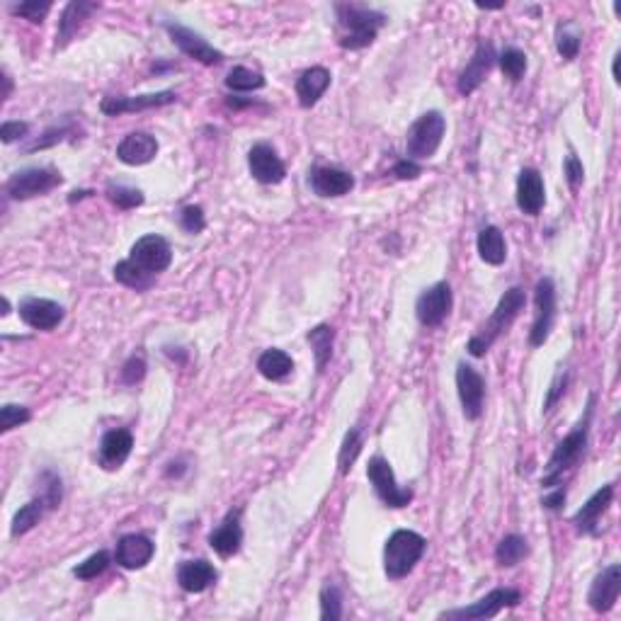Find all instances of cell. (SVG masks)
<instances>
[{
  "label": "cell",
  "mask_w": 621,
  "mask_h": 621,
  "mask_svg": "<svg viewBox=\"0 0 621 621\" xmlns=\"http://www.w3.org/2000/svg\"><path fill=\"white\" fill-rule=\"evenodd\" d=\"M496 49H493V44L490 42H480L479 47H476L471 61L466 64V68L461 71V75H459V83H456V88H459V92H461L464 98L473 95V92L483 85L486 75L490 73V68L496 64Z\"/></svg>",
  "instance_id": "cell-19"
},
{
  "label": "cell",
  "mask_w": 621,
  "mask_h": 621,
  "mask_svg": "<svg viewBox=\"0 0 621 621\" xmlns=\"http://www.w3.org/2000/svg\"><path fill=\"white\" fill-rule=\"evenodd\" d=\"M17 314H20V318H22V321H25L30 328H34V331L49 332V331H54V328H58V325H61V321H64L66 311H64V306H61V304L51 301V298L27 297V298H22V301H20Z\"/></svg>",
  "instance_id": "cell-14"
},
{
  "label": "cell",
  "mask_w": 621,
  "mask_h": 621,
  "mask_svg": "<svg viewBox=\"0 0 621 621\" xmlns=\"http://www.w3.org/2000/svg\"><path fill=\"white\" fill-rule=\"evenodd\" d=\"M129 260L134 265L143 270L151 277L166 272L170 263H173V248L163 236H156V233H149V236H142L132 246V253H129Z\"/></svg>",
  "instance_id": "cell-9"
},
{
  "label": "cell",
  "mask_w": 621,
  "mask_h": 621,
  "mask_svg": "<svg viewBox=\"0 0 621 621\" xmlns=\"http://www.w3.org/2000/svg\"><path fill=\"white\" fill-rule=\"evenodd\" d=\"M311 190L314 194L323 199H332V197H345L352 192L355 187V177L342 170V168H332V166H315L311 170Z\"/></svg>",
  "instance_id": "cell-20"
},
{
  "label": "cell",
  "mask_w": 621,
  "mask_h": 621,
  "mask_svg": "<svg viewBox=\"0 0 621 621\" xmlns=\"http://www.w3.org/2000/svg\"><path fill=\"white\" fill-rule=\"evenodd\" d=\"M524 304H527V297H524V291L520 289V287L507 289L505 294L500 297V301H497L496 311H493L488 321L483 323V328H480L471 340H469V348H466L469 349V355L471 357L486 355V352L496 345L497 338H500V335H503V332L514 323V318L520 315Z\"/></svg>",
  "instance_id": "cell-3"
},
{
  "label": "cell",
  "mask_w": 621,
  "mask_h": 621,
  "mask_svg": "<svg viewBox=\"0 0 621 621\" xmlns=\"http://www.w3.org/2000/svg\"><path fill=\"white\" fill-rule=\"evenodd\" d=\"M547 204L544 177L537 168H524L517 177V207L527 216H537Z\"/></svg>",
  "instance_id": "cell-22"
},
{
  "label": "cell",
  "mask_w": 621,
  "mask_h": 621,
  "mask_svg": "<svg viewBox=\"0 0 621 621\" xmlns=\"http://www.w3.org/2000/svg\"><path fill=\"white\" fill-rule=\"evenodd\" d=\"M427 541L423 534L413 530H398L386 539L384 547V571L391 580H401L413 573V568L420 564Z\"/></svg>",
  "instance_id": "cell-4"
},
{
  "label": "cell",
  "mask_w": 621,
  "mask_h": 621,
  "mask_svg": "<svg viewBox=\"0 0 621 621\" xmlns=\"http://www.w3.org/2000/svg\"><path fill=\"white\" fill-rule=\"evenodd\" d=\"M564 175L565 180H568V185H571V190H578L580 185L585 183V168H582V160H580L575 153H568V156H565Z\"/></svg>",
  "instance_id": "cell-47"
},
{
  "label": "cell",
  "mask_w": 621,
  "mask_h": 621,
  "mask_svg": "<svg viewBox=\"0 0 621 621\" xmlns=\"http://www.w3.org/2000/svg\"><path fill=\"white\" fill-rule=\"evenodd\" d=\"M108 197L119 209H136L143 204V192L126 185H108Z\"/></svg>",
  "instance_id": "cell-39"
},
{
  "label": "cell",
  "mask_w": 621,
  "mask_h": 621,
  "mask_svg": "<svg viewBox=\"0 0 621 621\" xmlns=\"http://www.w3.org/2000/svg\"><path fill=\"white\" fill-rule=\"evenodd\" d=\"M177 95L173 91H160V92H149V95H134V98H105L99 102V109L102 115L108 116H119L126 115V112H146V109L166 108V105H173Z\"/></svg>",
  "instance_id": "cell-16"
},
{
  "label": "cell",
  "mask_w": 621,
  "mask_h": 621,
  "mask_svg": "<svg viewBox=\"0 0 621 621\" xmlns=\"http://www.w3.org/2000/svg\"><path fill=\"white\" fill-rule=\"evenodd\" d=\"M134 449V435L125 427L119 430H109L102 442H99V466L108 469V471H115L119 466L125 464L129 454Z\"/></svg>",
  "instance_id": "cell-24"
},
{
  "label": "cell",
  "mask_w": 621,
  "mask_h": 621,
  "mask_svg": "<svg viewBox=\"0 0 621 621\" xmlns=\"http://www.w3.org/2000/svg\"><path fill=\"white\" fill-rule=\"evenodd\" d=\"M306 340H308V345H311V349H314L315 369H318V374H321L325 369V365L331 362L335 331H332L331 325L321 323V325H315L314 331L306 332Z\"/></svg>",
  "instance_id": "cell-32"
},
{
  "label": "cell",
  "mask_w": 621,
  "mask_h": 621,
  "mask_svg": "<svg viewBox=\"0 0 621 621\" xmlns=\"http://www.w3.org/2000/svg\"><path fill=\"white\" fill-rule=\"evenodd\" d=\"M476 248H479V255L483 263L488 265H503L507 257V243L503 231L497 226H486L480 229L479 240H476Z\"/></svg>",
  "instance_id": "cell-29"
},
{
  "label": "cell",
  "mask_w": 621,
  "mask_h": 621,
  "mask_svg": "<svg viewBox=\"0 0 621 621\" xmlns=\"http://www.w3.org/2000/svg\"><path fill=\"white\" fill-rule=\"evenodd\" d=\"M331 71L323 66H311L298 75L297 81V98L301 108H314L318 99L323 98L325 91L331 88Z\"/></svg>",
  "instance_id": "cell-26"
},
{
  "label": "cell",
  "mask_w": 621,
  "mask_h": 621,
  "mask_svg": "<svg viewBox=\"0 0 621 621\" xmlns=\"http://www.w3.org/2000/svg\"><path fill=\"white\" fill-rule=\"evenodd\" d=\"M614 500V483H607L599 490H595L585 505L580 507L578 513L573 514V524L580 534H588V537H599V520L602 514L609 510Z\"/></svg>",
  "instance_id": "cell-17"
},
{
  "label": "cell",
  "mask_w": 621,
  "mask_h": 621,
  "mask_svg": "<svg viewBox=\"0 0 621 621\" xmlns=\"http://www.w3.org/2000/svg\"><path fill=\"white\" fill-rule=\"evenodd\" d=\"M454 306V294L447 282L432 284L430 289H425L418 301H415V315L425 328H437L444 323V318L449 315Z\"/></svg>",
  "instance_id": "cell-12"
},
{
  "label": "cell",
  "mask_w": 621,
  "mask_h": 621,
  "mask_svg": "<svg viewBox=\"0 0 621 621\" xmlns=\"http://www.w3.org/2000/svg\"><path fill=\"white\" fill-rule=\"evenodd\" d=\"M393 175H396L398 180H415V177H420L423 175V168L418 166L415 160H398L396 166H393Z\"/></svg>",
  "instance_id": "cell-51"
},
{
  "label": "cell",
  "mask_w": 621,
  "mask_h": 621,
  "mask_svg": "<svg viewBox=\"0 0 621 621\" xmlns=\"http://www.w3.org/2000/svg\"><path fill=\"white\" fill-rule=\"evenodd\" d=\"M456 391L461 401L466 420H479L483 415V403H486V379L480 376L471 365L459 362L456 367Z\"/></svg>",
  "instance_id": "cell-13"
},
{
  "label": "cell",
  "mask_w": 621,
  "mask_h": 621,
  "mask_svg": "<svg viewBox=\"0 0 621 621\" xmlns=\"http://www.w3.org/2000/svg\"><path fill=\"white\" fill-rule=\"evenodd\" d=\"M153 554H156V544L149 537H143V534H126V537L116 541L115 561L125 571H139V568L151 564Z\"/></svg>",
  "instance_id": "cell-21"
},
{
  "label": "cell",
  "mask_w": 621,
  "mask_h": 621,
  "mask_svg": "<svg viewBox=\"0 0 621 621\" xmlns=\"http://www.w3.org/2000/svg\"><path fill=\"white\" fill-rule=\"evenodd\" d=\"M619 54L614 56V61H612V78H614V83H619L621 78H619Z\"/></svg>",
  "instance_id": "cell-53"
},
{
  "label": "cell",
  "mask_w": 621,
  "mask_h": 621,
  "mask_svg": "<svg viewBox=\"0 0 621 621\" xmlns=\"http://www.w3.org/2000/svg\"><path fill=\"white\" fill-rule=\"evenodd\" d=\"M30 418H32L30 408L15 406V403H5V406L0 408V430L3 432L15 430V427H20V425L30 423Z\"/></svg>",
  "instance_id": "cell-42"
},
{
  "label": "cell",
  "mask_w": 621,
  "mask_h": 621,
  "mask_svg": "<svg viewBox=\"0 0 621 621\" xmlns=\"http://www.w3.org/2000/svg\"><path fill=\"white\" fill-rule=\"evenodd\" d=\"M180 226H183V231L192 233V236H197V233L204 231V229H207V216H204V209L199 207V204L185 207L183 211H180Z\"/></svg>",
  "instance_id": "cell-44"
},
{
  "label": "cell",
  "mask_w": 621,
  "mask_h": 621,
  "mask_svg": "<svg viewBox=\"0 0 621 621\" xmlns=\"http://www.w3.org/2000/svg\"><path fill=\"white\" fill-rule=\"evenodd\" d=\"M595 401V393H590L588 406H585V413H582V418L578 420V425L556 444L554 454L548 459L547 471H544V479H541V486H544V488L561 486L565 473L571 471V469H575V466L580 464V459L585 456V449H588L590 442V430H592Z\"/></svg>",
  "instance_id": "cell-1"
},
{
  "label": "cell",
  "mask_w": 621,
  "mask_h": 621,
  "mask_svg": "<svg viewBox=\"0 0 621 621\" xmlns=\"http://www.w3.org/2000/svg\"><path fill=\"white\" fill-rule=\"evenodd\" d=\"M177 582L185 592H192V595H199L204 592L216 582V568L204 558H197V561H183L180 568H177Z\"/></svg>",
  "instance_id": "cell-27"
},
{
  "label": "cell",
  "mask_w": 621,
  "mask_h": 621,
  "mask_svg": "<svg viewBox=\"0 0 621 621\" xmlns=\"http://www.w3.org/2000/svg\"><path fill=\"white\" fill-rule=\"evenodd\" d=\"M556 49H558V54L565 58V61H573V58H578L580 54V32H575L571 25L565 27H558V32H556Z\"/></svg>",
  "instance_id": "cell-41"
},
{
  "label": "cell",
  "mask_w": 621,
  "mask_h": 621,
  "mask_svg": "<svg viewBox=\"0 0 621 621\" xmlns=\"http://www.w3.org/2000/svg\"><path fill=\"white\" fill-rule=\"evenodd\" d=\"M61 479H58L56 473L51 471H44L42 473V497L47 500V505H49V510H54V507L61 505Z\"/></svg>",
  "instance_id": "cell-45"
},
{
  "label": "cell",
  "mask_w": 621,
  "mask_h": 621,
  "mask_svg": "<svg viewBox=\"0 0 621 621\" xmlns=\"http://www.w3.org/2000/svg\"><path fill=\"white\" fill-rule=\"evenodd\" d=\"M497 64H500V71H503L513 83L522 81L524 73H527V54L520 49H514V47L503 51V54L497 56Z\"/></svg>",
  "instance_id": "cell-36"
},
{
  "label": "cell",
  "mask_w": 621,
  "mask_h": 621,
  "mask_svg": "<svg viewBox=\"0 0 621 621\" xmlns=\"http://www.w3.org/2000/svg\"><path fill=\"white\" fill-rule=\"evenodd\" d=\"M226 88L238 92L260 91V88H265V78H263V73H257V71H250L246 66H236L226 75Z\"/></svg>",
  "instance_id": "cell-35"
},
{
  "label": "cell",
  "mask_w": 621,
  "mask_h": 621,
  "mask_svg": "<svg viewBox=\"0 0 621 621\" xmlns=\"http://www.w3.org/2000/svg\"><path fill=\"white\" fill-rule=\"evenodd\" d=\"M10 314V304H8V298H3V315H8Z\"/></svg>",
  "instance_id": "cell-56"
},
{
  "label": "cell",
  "mask_w": 621,
  "mask_h": 621,
  "mask_svg": "<svg viewBox=\"0 0 621 621\" xmlns=\"http://www.w3.org/2000/svg\"><path fill=\"white\" fill-rule=\"evenodd\" d=\"M367 479L372 483L374 493L382 500L384 505L391 507V510H401L413 503V490L398 486L396 476H393V469L384 459V456H372L369 459V466H367Z\"/></svg>",
  "instance_id": "cell-6"
},
{
  "label": "cell",
  "mask_w": 621,
  "mask_h": 621,
  "mask_svg": "<svg viewBox=\"0 0 621 621\" xmlns=\"http://www.w3.org/2000/svg\"><path fill=\"white\" fill-rule=\"evenodd\" d=\"M527 556H530V544L520 534H507V537L500 539V544L496 548V561L503 568H513V565L522 564Z\"/></svg>",
  "instance_id": "cell-33"
},
{
  "label": "cell",
  "mask_w": 621,
  "mask_h": 621,
  "mask_svg": "<svg viewBox=\"0 0 621 621\" xmlns=\"http://www.w3.org/2000/svg\"><path fill=\"white\" fill-rule=\"evenodd\" d=\"M338 15V44L342 49L357 51L365 49L376 39V34L386 25V15L379 10L357 5V3H338L335 5Z\"/></svg>",
  "instance_id": "cell-2"
},
{
  "label": "cell",
  "mask_w": 621,
  "mask_h": 621,
  "mask_svg": "<svg viewBox=\"0 0 621 621\" xmlns=\"http://www.w3.org/2000/svg\"><path fill=\"white\" fill-rule=\"evenodd\" d=\"M248 170L263 185H280L287 177V166L270 143H255L248 151Z\"/></svg>",
  "instance_id": "cell-15"
},
{
  "label": "cell",
  "mask_w": 621,
  "mask_h": 621,
  "mask_svg": "<svg viewBox=\"0 0 621 621\" xmlns=\"http://www.w3.org/2000/svg\"><path fill=\"white\" fill-rule=\"evenodd\" d=\"M71 132L68 126H54V129H47V132L37 139V142L27 143L25 151L27 153H34V151H42V149H49V146H54V143L64 142V136Z\"/></svg>",
  "instance_id": "cell-48"
},
{
  "label": "cell",
  "mask_w": 621,
  "mask_h": 621,
  "mask_svg": "<svg viewBox=\"0 0 621 621\" xmlns=\"http://www.w3.org/2000/svg\"><path fill=\"white\" fill-rule=\"evenodd\" d=\"M109 561H112V556H109L108 551H98V554L88 556L83 564L75 565L73 575L81 580H95L98 575H102V573L108 571Z\"/></svg>",
  "instance_id": "cell-38"
},
{
  "label": "cell",
  "mask_w": 621,
  "mask_h": 621,
  "mask_svg": "<svg viewBox=\"0 0 621 621\" xmlns=\"http://www.w3.org/2000/svg\"><path fill=\"white\" fill-rule=\"evenodd\" d=\"M240 544H243V527H240V510H231L226 514L224 522L219 524L211 534H209V547L214 548L221 558L238 554Z\"/></svg>",
  "instance_id": "cell-25"
},
{
  "label": "cell",
  "mask_w": 621,
  "mask_h": 621,
  "mask_svg": "<svg viewBox=\"0 0 621 621\" xmlns=\"http://www.w3.org/2000/svg\"><path fill=\"white\" fill-rule=\"evenodd\" d=\"M51 10V3L49 0H30V3H20V5H13L10 8V13L17 17H22V20H30V22H42L44 17H47V13Z\"/></svg>",
  "instance_id": "cell-43"
},
{
  "label": "cell",
  "mask_w": 621,
  "mask_h": 621,
  "mask_svg": "<svg viewBox=\"0 0 621 621\" xmlns=\"http://www.w3.org/2000/svg\"><path fill=\"white\" fill-rule=\"evenodd\" d=\"M257 372L263 374L270 382H282L294 372V359L284 349H265L257 359Z\"/></svg>",
  "instance_id": "cell-30"
},
{
  "label": "cell",
  "mask_w": 621,
  "mask_h": 621,
  "mask_svg": "<svg viewBox=\"0 0 621 621\" xmlns=\"http://www.w3.org/2000/svg\"><path fill=\"white\" fill-rule=\"evenodd\" d=\"M27 134H30V125H27V122H3V126H0V139H3V143H13L17 142V139H25Z\"/></svg>",
  "instance_id": "cell-50"
},
{
  "label": "cell",
  "mask_w": 621,
  "mask_h": 621,
  "mask_svg": "<svg viewBox=\"0 0 621 621\" xmlns=\"http://www.w3.org/2000/svg\"><path fill=\"white\" fill-rule=\"evenodd\" d=\"M321 619L338 621L342 619V592L335 585H325L321 590Z\"/></svg>",
  "instance_id": "cell-40"
},
{
  "label": "cell",
  "mask_w": 621,
  "mask_h": 621,
  "mask_svg": "<svg viewBox=\"0 0 621 621\" xmlns=\"http://www.w3.org/2000/svg\"><path fill=\"white\" fill-rule=\"evenodd\" d=\"M85 194H91V192H85V190H81V192H73V194H71V199H68V202H71V204H73L75 199L85 197Z\"/></svg>",
  "instance_id": "cell-54"
},
{
  "label": "cell",
  "mask_w": 621,
  "mask_h": 621,
  "mask_svg": "<svg viewBox=\"0 0 621 621\" xmlns=\"http://www.w3.org/2000/svg\"><path fill=\"white\" fill-rule=\"evenodd\" d=\"M444 132H447V119L442 116V112L432 109V112H425L423 116H418L413 122V126L408 129L406 139V151L408 160H427L439 151L442 146V139H444Z\"/></svg>",
  "instance_id": "cell-5"
},
{
  "label": "cell",
  "mask_w": 621,
  "mask_h": 621,
  "mask_svg": "<svg viewBox=\"0 0 621 621\" xmlns=\"http://www.w3.org/2000/svg\"><path fill=\"white\" fill-rule=\"evenodd\" d=\"M3 81H5V98H10V91H13V83H10V78H8V75H5V78H3Z\"/></svg>",
  "instance_id": "cell-55"
},
{
  "label": "cell",
  "mask_w": 621,
  "mask_h": 621,
  "mask_svg": "<svg viewBox=\"0 0 621 621\" xmlns=\"http://www.w3.org/2000/svg\"><path fill=\"white\" fill-rule=\"evenodd\" d=\"M359 452H362V430H359V427H352V430L345 435V439H342V447H340V473H348L349 469H352Z\"/></svg>",
  "instance_id": "cell-37"
},
{
  "label": "cell",
  "mask_w": 621,
  "mask_h": 621,
  "mask_svg": "<svg viewBox=\"0 0 621 621\" xmlns=\"http://www.w3.org/2000/svg\"><path fill=\"white\" fill-rule=\"evenodd\" d=\"M47 510H49V505H47V500H44L42 496L30 500V503L20 507V510L15 513V517H13V527H10V534H13V537H22V534H27L30 530H34V527L39 524V520H42Z\"/></svg>",
  "instance_id": "cell-31"
},
{
  "label": "cell",
  "mask_w": 621,
  "mask_h": 621,
  "mask_svg": "<svg viewBox=\"0 0 621 621\" xmlns=\"http://www.w3.org/2000/svg\"><path fill=\"white\" fill-rule=\"evenodd\" d=\"M565 386H568V372H558L556 374V379H554V384H551V389H548V393H547V401H544V413H551L556 408V403L564 398V393H565Z\"/></svg>",
  "instance_id": "cell-49"
},
{
  "label": "cell",
  "mask_w": 621,
  "mask_h": 621,
  "mask_svg": "<svg viewBox=\"0 0 621 621\" xmlns=\"http://www.w3.org/2000/svg\"><path fill=\"white\" fill-rule=\"evenodd\" d=\"M143 376H146V362H143V357H129L125 362V367H122V382H125L126 386H136Z\"/></svg>",
  "instance_id": "cell-46"
},
{
  "label": "cell",
  "mask_w": 621,
  "mask_h": 621,
  "mask_svg": "<svg viewBox=\"0 0 621 621\" xmlns=\"http://www.w3.org/2000/svg\"><path fill=\"white\" fill-rule=\"evenodd\" d=\"M619 595H621V565L612 564V565H607L605 571L592 580V585H590V592H588V605L592 607L597 614H605L617 605Z\"/></svg>",
  "instance_id": "cell-18"
},
{
  "label": "cell",
  "mask_w": 621,
  "mask_h": 621,
  "mask_svg": "<svg viewBox=\"0 0 621 621\" xmlns=\"http://www.w3.org/2000/svg\"><path fill=\"white\" fill-rule=\"evenodd\" d=\"M163 30H166L168 37L173 39L175 47L183 51L185 56L194 58V61L204 64V66H216V64L224 61V54L214 49L202 34H197L190 27L180 25V22H163Z\"/></svg>",
  "instance_id": "cell-11"
},
{
  "label": "cell",
  "mask_w": 621,
  "mask_h": 621,
  "mask_svg": "<svg viewBox=\"0 0 621 621\" xmlns=\"http://www.w3.org/2000/svg\"><path fill=\"white\" fill-rule=\"evenodd\" d=\"M115 280L119 284L129 287V289H136V291H146L151 284L156 282V277H151V274H146L143 270H139L129 257L115 265Z\"/></svg>",
  "instance_id": "cell-34"
},
{
  "label": "cell",
  "mask_w": 621,
  "mask_h": 621,
  "mask_svg": "<svg viewBox=\"0 0 621 621\" xmlns=\"http://www.w3.org/2000/svg\"><path fill=\"white\" fill-rule=\"evenodd\" d=\"M61 180H64V177H61V173L54 170V168H25V170H20V173H15L10 177L5 190H8L10 197L22 202V199L47 194V192H51L54 187H58Z\"/></svg>",
  "instance_id": "cell-10"
},
{
  "label": "cell",
  "mask_w": 621,
  "mask_h": 621,
  "mask_svg": "<svg viewBox=\"0 0 621 621\" xmlns=\"http://www.w3.org/2000/svg\"><path fill=\"white\" fill-rule=\"evenodd\" d=\"M548 493L541 497V507L547 510H561L565 505V488L561 486H554V488H547Z\"/></svg>",
  "instance_id": "cell-52"
},
{
  "label": "cell",
  "mask_w": 621,
  "mask_h": 621,
  "mask_svg": "<svg viewBox=\"0 0 621 621\" xmlns=\"http://www.w3.org/2000/svg\"><path fill=\"white\" fill-rule=\"evenodd\" d=\"M534 323L530 331L531 348H541L556 323V284L551 277H541L534 289Z\"/></svg>",
  "instance_id": "cell-8"
},
{
  "label": "cell",
  "mask_w": 621,
  "mask_h": 621,
  "mask_svg": "<svg viewBox=\"0 0 621 621\" xmlns=\"http://www.w3.org/2000/svg\"><path fill=\"white\" fill-rule=\"evenodd\" d=\"M98 10V3H85V0H73L68 3L64 13H61V20H58V32H56V47L64 49L71 39L78 32V27L83 25L85 20Z\"/></svg>",
  "instance_id": "cell-28"
},
{
  "label": "cell",
  "mask_w": 621,
  "mask_h": 621,
  "mask_svg": "<svg viewBox=\"0 0 621 621\" xmlns=\"http://www.w3.org/2000/svg\"><path fill=\"white\" fill-rule=\"evenodd\" d=\"M158 156L156 136L146 132H134L125 136L119 146H116V158L125 166H146Z\"/></svg>",
  "instance_id": "cell-23"
},
{
  "label": "cell",
  "mask_w": 621,
  "mask_h": 621,
  "mask_svg": "<svg viewBox=\"0 0 621 621\" xmlns=\"http://www.w3.org/2000/svg\"><path fill=\"white\" fill-rule=\"evenodd\" d=\"M522 602V592L514 588H496L490 590L488 595L480 597L479 602H473L469 607H459V609H449V612L439 614V619H496L497 614L503 612L505 607H517Z\"/></svg>",
  "instance_id": "cell-7"
}]
</instances>
